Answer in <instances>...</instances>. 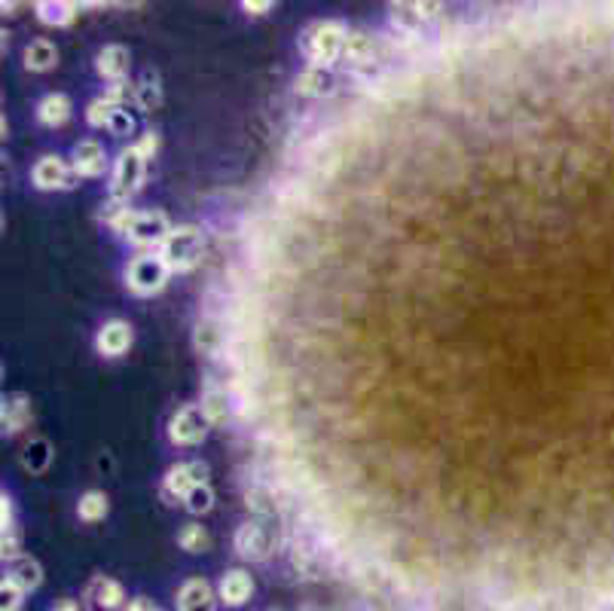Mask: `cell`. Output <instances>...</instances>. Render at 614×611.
I'll list each match as a JSON object with an SVG mask.
<instances>
[{"mask_svg":"<svg viewBox=\"0 0 614 611\" xmlns=\"http://www.w3.org/2000/svg\"><path fill=\"white\" fill-rule=\"evenodd\" d=\"M110 224L117 226L122 236H129L134 245H162L165 236L172 233L162 212H132V208H122Z\"/></svg>","mask_w":614,"mask_h":611,"instance_id":"7a4b0ae2","label":"cell"},{"mask_svg":"<svg viewBox=\"0 0 614 611\" xmlns=\"http://www.w3.org/2000/svg\"><path fill=\"white\" fill-rule=\"evenodd\" d=\"M126 611H162V609H157L150 599H134V602H129V609Z\"/></svg>","mask_w":614,"mask_h":611,"instance_id":"83f0119b","label":"cell"},{"mask_svg":"<svg viewBox=\"0 0 614 611\" xmlns=\"http://www.w3.org/2000/svg\"><path fill=\"white\" fill-rule=\"evenodd\" d=\"M187 499H190V511H208V507H212V492L205 490V486L190 492Z\"/></svg>","mask_w":614,"mask_h":611,"instance_id":"4316f807","label":"cell"},{"mask_svg":"<svg viewBox=\"0 0 614 611\" xmlns=\"http://www.w3.org/2000/svg\"><path fill=\"white\" fill-rule=\"evenodd\" d=\"M205 426H208V419H205L202 407H181L172 416L169 435L174 443H200L205 438Z\"/></svg>","mask_w":614,"mask_h":611,"instance_id":"52a82bcc","label":"cell"},{"mask_svg":"<svg viewBox=\"0 0 614 611\" xmlns=\"http://www.w3.org/2000/svg\"><path fill=\"white\" fill-rule=\"evenodd\" d=\"M272 547H276V535L260 519H251V523H245L236 532V550H239V557L267 559L272 554Z\"/></svg>","mask_w":614,"mask_h":611,"instance_id":"5b68a950","label":"cell"},{"mask_svg":"<svg viewBox=\"0 0 614 611\" xmlns=\"http://www.w3.org/2000/svg\"><path fill=\"white\" fill-rule=\"evenodd\" d=\"M34 184L41 190H65V186H71V169L62 157H43L34 165Z\"/></svg>","mask_w":614,"mask_h":611,"instance_id":"9c48e42d","label":"cell"},{"mask_svg":"<svg viewBox=\"0 0 614 611\" xmlns=\"http://www.w3.org/2000/svg\"><path fill=\"white\" fill-rule=\"evenodd\" d=\"M7 581H13L22 593H25L28 587H37L41 585V566L34 562V559L28 557H19L13 559V566H10V575H7Z\"/></svg>","mask_w":614,"mask_h":611,"instance_id":"2e32d148","label":"cell"},{"mask_svg":"<svg viewBox=\"0 0 614 611\" xmlns=\"http://www.w3.org/2000/svg\"><path fill=\"white\" fill-rule=\"evenodd\" d=\"M205 474H208V468L200 465V462L172 468V471L165 474V492H172V495H184V499H187L190 492L205 486Z\"/></svg>","mask_w":614,"mask_h":611,"instance_id":"ba28073f","label":"cell"},{"mask_svg":"<svg viewBox=\"0 0 614 611\" xmlns=\"http://www.w3.org/2000/svg\"><path fill=\"white\" fill-rule=\"evenodd\" d=\"M86 599L93 611H117L122 605V587L110 578H95L86 590Z\"/></svg>","mask_w":614,"mask_h":611,"instance_id":"30bf717a","label":"cell"},{"mask_svg":"<svg viewBox=\"0 0 614 611\" xmlns=\"http://www.w3.org/2000/svg\"><path fill=\"white\" fill-rule=\"evenodd\" d=\"M343 55H346L352 65H370L376 58V43L367 37V34H348L346 46H343Z\"/></svg>","mask_w":614,"mask_h":611,"instance_id":"9a60e30c","label":"cell"},{"mask_svg":"<svg viewBox=\"0 0 614 611\" xmlns=\"http://www.w3.org/2000/svg\"><path fill=\"white\" fill-rule=\"evenodd\" d=\"M177 542H181V547H184V550H202V547L208 545V535H205V529H202V526L190 523V526H184V532L177 535Z\"/></svg>","mask_w":614,"mask_h":611,"instance_id":"d4e9b609","label":"cell"},{"mask_svg":"<svg viewBox=\"0 0 614 611\" xmlns=\"http://www.w3.org/2000/svg\"><path fill=\"white\" fill-rule=\"evenodd\" d=\"M165 276H169V266L162 264L160 254H141L126 269V281L134 293L160 291L165 285Z\"/></svg>","mask_w":614,"mask_h":611,"instance_id":"277c9868","label":"cell"},{"mask_svg":"<svg viewBox=\"0 0 614 611\" xmlns=\"http://www.w3.org/2000/svg\"><path fill=\"white\" fill-rule=\"evenodd\" d=\"M80 517L89 519V523H95V519H101L107 514V499L101 495V492H86L80 499Z\"/></svg>","mask_w":614,"mask_h":611,"instance_id":"cb8c5ba5","label":"cell"},{"mask_svg":"<svg viewBox=\"0 0 614 611\" xmlns=\"http://www.w3.org/2000/svg\"><path fill=\"white\" fill-rule=\"evenodd\" d=\"M28 419H31V407H28V400L22 395L3 400V426L10 428V431H19Z\"/></svg>","mask_w":614,"mask_h":611,"instance_id":"7402d4cb","label":"cell"},{"mask_svg":"<svg viewBox=\"0 0 614 611\" xmlns=\"http://www.w3.org/2000/svg\"><path fill=\"white\" fill-rule=\"evenodd\" d=\"M37 114H41V120L46 126H58V122L67 120V114H71V101H67L65 95H46L37 107Z\"/></svg>","mask_w":614,"mask_h":611,"instance_id":"d6986e66","label":"cell"},{"mask_svg":"<svg viewBox=\"0 0 614 611\" xmlns=\"http://www.w3.org/2000/svg\"><path fill=\"white\" fill-rule=\"evenodd\" d=\"M55 58H58V53H55L53 43L46 41L31 43L25 50V65L31 67V71H46V67L55 65Z\"/></svg>","mask_w":614,"mask_h":611,"instance_id":"44dd1931","label":"cell"},{"mask_svg":"<svg viewBox=\"0 0 614 611\" xmlns=\"http://www.w3.org/2000/svg\"><path fill=\"white\" fill-rule=\"evenodd\" d=\"M177 609L181 611H214V593L205 581H187L177 593Z\"/></svg>","mask_w":614,"mask_h":611,"instance_id":"4fadbf2b","label":"cell"},{"mask_svg":"<svg viewBox=\"0 0 614 611\" xmlns=\"http://www.w3.org/2000/svg\"><path fill=\"white\" fill-rule=\"evenodd\" d=\"M53 611H80V609H77V602H74V599H62Z\"/></svg>","mask_w":614,"mask_h":611,"instance_id":"f546056e","label":"cell"},{"mask_svg":"<svg viewBox=\"0 0 614 611\" xmlns=\"http://www.w3.org/2000/svg\"><path fill=\"white\" fill-rule=\"evenodd\" d=\"M117 110H120V107L114 105V101L101 98V101H95V105L89 107V114H86V117H89L93 126H107V122L114 120V114H117Z\"/></svg>","mask_w":614,"mask_h":611,"instance_id":"484cf974","label":"cell"},{"mask_svg":"<svg viewBox=\"0 0 614 611\" xmlns=\"http://www.w3.org/2000/svg\"><path fill=\"white\" fill-rule=\"evenodd\" d=\"M297 89L306 95H327L334 93V81H331V74H324L321 67H312V71H306V74L297 81Z\"/></svg>","mask_w":614,"mask_h":611,"instance_id":"ffe728a7","label":"cell"},{"mask_svg":"<svg viewBox=\"0 0 614 611\" xmlns=\"http://www.w3.org/2000/svg\"><path fill=\"white\" fill-rule=\"evenodd\" d=\"M251 578L245 575V571H227L224 575V581H220V597L227 605H241V602H248L251 599Z\"/></svg>","mask_w":614,"mask_h":611,"instance_id":"5bb4252c","label":"cell"},{"mask_svg":"<svg viewBox=\"0 0 614 611\" xmlns=\"http://www.w3.org/2000/svg\"><path fill=\"white\" fill-rule=\"evenodd\" d=\"M144 162H148V157L138 147L126 150L120 160H117V172H114V196L117 200H129L134 190L141 186V181H144Z\"/></svg>","mask_w":614,"mask_h":611,"instance_id":"8992f818","label":"cell"},{"mask_svg":"<svg viewBox=\"0 0 614 611\" xmlns=\"http://www.w3.org/2000/svg\"><path fill=\"white\" fill-rule=\"evenodd\" d=\"M229 395L224 388H208L205 395H202V412H205V419L208 422H227L229 416Z\"/></svg>","mask_w":614,"mask_h":611,"instance_id":"e0dca14e","label":"cell"},{"mask_svg":"<svg viewBox=\"0 0 614 611\" xmlns=\"http://www.w3.org/2000/svg\"><path fill=\"white\" fill-rule=\"evenodd\" d=\"M202 251H205V239L196 226H177L160 245V257L162 264L169 266V272L193 269L202 260Z\"/></svg>","mask_w":614,"mask_h":611,"instance_id":"6da1fadb","label":"cell"},{"mask_svg":"<svg viewBox=\"0 0 614 611\" xmlns=\"http://www.w3.org/2000/svg\"><path fill=\"white\" fill-rule=\"evenodd\" d=\"M269 7H272V3H267V0H263V3H245V10H248V13H255V15H260L263 10H269Z\"/></svg>","mask_w":614,"mask_h":611,"instance_id":"f1b7e54d","label":"cell"},{"mask_svg":"<svg viewBox=\"0 0 614 611\" xmlns=\"http://www.w3.org/2000/svg\"><path fill=\"white\" fill-rule=\"evenodd\" d=\"M132 346V328L126 321H110L98 333V349L101 355H122L126 349Z\"/></svg>","mask_w":614,"mask_h":611,"instance_id":"8fae6325","label":"cell"},{"mask_svg":"<svg viewBox=\"0 0 614 611\" xmlns=\"http://www.w3.org/2000/svg\"><path fill=\"white\" fill-rule=\"evenodd\" d=\"M105 147L95 144V141H83L74 150V172L86 174V178H95V174L105 172Z\"/></svg>","mask_w":614,"mask_h":611,"instance_id":"7c38bea8","label":"cell"},{"mask_svg":"<svg viewBox=\"0 0 614 611\" xmlns=\"http://www.w3.org/2000/svg\"><path fill=\"white\" fill-rule=\"evenodd\" d=\"M98 71L105 77H122L129 71V50L126 46H105L98 55Z\"/></svg>","mask_w":614,"mask_h":611,"instance_id":"ac0fdd59","label":"cell"},{"mask_svg":"<svg viewBox=\"0 0 614 611\" xmlns=\"http://www.w3.org/2000/svg\"><path fill=\"white\" fill-rule=\"evenodd\" d=\"M346 37L348 34L343 31V25H336V22H319V25H312L306 31L303 50H306V55L312 58V65L327 67L331 62H336V55L343 53Z\"/></svg>","mask_w":614,"mask_h":611,"instance_id":"3957f363","label":"cell"},{"mask_svg":"<svg viewBox=\"0 0 614 611\" xmlns=\"http://www.w3.org/2000/svg\"><path fill=\"white\" fill-rule=\"evenodd\" d=\"M37 13H41L43 22H50V25H67L74 13H77V7L74 3H55V0H43L37 3Z\"/></svg>","mask_w":614,"mask_h":611,"instance_id":"603a6c76","label":"cell"}]
</instances>
